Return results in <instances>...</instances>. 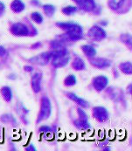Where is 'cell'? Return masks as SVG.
Segmentation results:
<instances>
[{
    "label": "cell",
    "mask_w": 132,
    "mask_h": 151,
    "mask_svg": "<svg viewBox=\"0 0 132 151\" xmlns=\"http://www.w3.org/2000/svg\"><path fill=\"white\" fill-rule=\"evenodd\" d=\"M58 27L64 30L67 33H70L74 36H79L83 38V29L82 27L74 22H58L56 24Z\"/></svg>",
    "instance_id": "obj_1"
},
{
    "label": "cell",
    "mask_w": 132,
    "mask_h": 151,
    "mask_svg": "<svg viewBox=\"0 0 132 151\" xmlns=\"http://www.w3.org/2000/svg\"><path fill=\"white\" fill-rule=\"evenodd\" d=\"M51 114H52L51 101L48 97L43 96L40 101V109L38 118H37V123H40V122L48 119L51 116Z\"/></svg>",
    "instance_id": "obj_2"
},
{
    "label": "cell",
    "mask_w": 132,
    "mask_h": 151,
    "mask_svg": "<svg viewBox=\"0 0 132 151\" xmlns=\"http://www.w3.org/2000/svg\"><path fill=\"white\" fill-rule=\"evenodd\" d=\"M77 113H78V119L74 122V126L81 130H88L90 129L91 125L88 122V117L87 114L82 110V108H77Z\"/></svg>",
    "instance_id": "obj_3"
},
{
    "label": "cell",
    "mask_w": 132,
    "mask_h": 151,
    "mask_svg": "<svg viewBox=\"0 0 132 151\" xmlns=\"http://www.w3.org/2000/svg\"><path fill=\"white\" fill-rule=\"evenodd\" d=\"M88 37L94 41H102L107 37V33L104 29L98 25H93L88 32Z\"/></svg>",
    "instance_id": "obj_4"
},
{
    "label": "cell",
    "mask_w": 132,
    "mask_h": 151,
    "mask_svg": "<svg viewBox=\"0 0 132 151\" xmlns=\"http://www.w3.org/2000/svg\"><path fill=\"white\" fill-rule=\"evenodd\" d=\"M10 31L13 35L19 36V37H25V36H28V35L31 34L28 26L26 24H23V23H15V24H13L11 26Z\"/></svg>",
    "instance_id": "obj_5"
},
{
    "label": "cell",
    "mask_w": 132,
    "mask_h": 151,
    "mask_svg": "<svg viewBox=\"0 0 132 151\" xmlns=\"http://www.w3.org/2000/svg\"><path fill=\"white\" fill-rule=\"evenodd\" d=\"M93 115L100 122H105L110 118L109 111L104 107H101V106L93 108Z\"/></svg>",
    "instance_id": "obj_6"
},
{
    "label": "cell",
    "mask_w": 132,
    "mask_h": 151,
    "mask_svg": "<svg viewBox=\"0 0 132 151\" xmlns=\"http://www.w3.org/2000/svg\"><path fill=\"white\" fill-rule=\"evenodd\" d=\"M51 59H52V53L51 52H42L35 57H32V59L28 60V61L33 64L45 65L51 60Z\"/></svg>",
    "instance_id": "obj_7"
},
{
    "label": "cell",
    "mask_w": 132,
    "mask_h": 151,
    "mask_svg": "<svg viewBox=\"0 0 132 151\" xmlns=\"http://www.w3.org/2000/svg\"><path fill=\"white\" fill-rule=\"evenodd\" d=\"M108 83H109L108 78L103 75H99L94 77L92 81V85L97 92H102V90H104Z\"/></svg>",
    "instance_id": "obj_8"
},
{
    "label": "cell",
    "mask_w": 132,
    "mask_h": 151,
    "mask_svg": "<svg viewBox=\"0 0 132 151\" xmlns=\"http://www.w3.org/2000/svg\"><path fill=\"white\" fill-rule=\"evenodd\" d=\"M89 61L91 65L98 69H105L108 68L111 65V61L106 58H96V57H92L89 58Z\"/></svg>",
    "instance_id": "obj_9"
},
{
    "label": "cell",
    "mask_w": 132,
    "mask_h": 151,
    "mask_svg": "<svg viewBox=\"0 0 132 151\" xmlns=\"http://www.w3.org/2000/svg\"><path fill=\"white\" fill-rule=\"evenodd\" d=\"M78 6L84 12H90L95 10L96 3L94 0H75Z\"/></svg>",
    "instance_id": "obj_10"
},
{
    "label": "cell",
    "mask_w": 132,
    "mask_h": 151,
    "mask_svg": "<svg viewBox=\"0 0 132 151\" xmlns=\"http://www.w3.org/2000/svg\"><path fill=\"white\" fill-rule=\"evenodd\" d=\"M41 81H42V74L40 73H36L35 74L32 75V81H31V85L33 92L35 93H38L41 90Z\"/></svg>",
    "instance_id": "obj_11"
},
{
    "label": "cell",
    "mask_w": 132,
    "mask_h": 151,
    "mask_svg": "<svg viewBox=\"0 0 132 151\" xmlns=\"http://www.w3.org/2000/svg\"><path fill=\"white\" fill-rule=\"evenodd\" d=\"M107 93L110 95V99L115 101H121L123 100L124 95L121 89L115 87H110L107 89Z\"/></svg>",
    "instance_id": "obj_12"
},
{
    "label": "cell",
    "mask_w": 132,
    "mask_h": 151,
    "mask_svg": "<svg viewBox=\"0 0 132 151\" xmlns=\"http://www.w3.org/2000/svg\"><path fill=\"white\" fill-rule=\"evenodd\" d=\"M66 95L68 96V98H69L71 101H73L76 102V103H77L79 106H81L82 108H88L89 103H88V101H87L86 100H84V99H82V98H81V97L77 96L75 93H66Z\"/></svg>",
    "instance_id": "obj_13"
},
{
    "label": "cell",
    "mask_w": 132,
    "mask_h": 151,
    "mask_svg": "<svg viewBox=\"0 0 132 151\" xmlns=\"http://www.w3.org/2000/svg\"><path fill=\"white\" fill-rule=\"evenodd\" d=\"M25 5L21 0H13L11 4V9L16 13H20L25 10Z\"/></svg>",
    "instance_id": "obj_14"
},
{
    "label": "cell",
    "mask_w": 132,
    "mask_h": 151,
    "mask_svg": "<svg viewBox=\"0 0 132 151\" xmlns=\"http://www.w3.org/2000/svg\"><path fill=\"white\" fill-rule=\"evenodd\" d=\"M1 122L5 123V124H10L12 126H16L17 125V120L15 119V117L11 114H3L0 118Z\"/></svg>",
    "instance_id": "obj_15"
},
{
    "label": "cell",
    "mask_w": 132,
    "mask_h": 151,
    "mask_svg": "<svg viewBox=\"0 0 132 151\" xmlns=\"http://www.w3.org/2000/svg\"><path fill=\"white\" fill-rule=\"evenodd\" d=\"M0 92H1V94H2V96H3V98H4V100L5 101L10 102L12 101V92L11 87L7 86H3L1 88Z\"/></svg>",
    "instance_id": "obj_16"
},
{
    "label": "cell",
    "mask_w": 132,
    "mask_h": 151,
    "mask_svg": "<svg viewBox=\"0 0 132 151\" xmlns=\"http://www.w3.org/2000/svg\"><path fill=\"white\" fill-rule=\"evenodd\" d=\"M125 1L126 0H109L108 5L111 10L117 12L119 11V9H121V7H123Z\"/></svg>",
    "instance_id": "obj_17"
},
{
    "label": "cell",
    "mask_w": 132,
    "mask_h": 151,
    "mask_svg": "<svg viewBox=\"0 0 132 151\" xmlns=\"http://www.w3.org/2000/svg\"><path fill=\"white\" fill-rule=\"evenodd\" d=\"M82 50L83 51V52L85 53V55L88 58H92L94 57L96 55V50L94 46L90 45H84L82 46Z\"/></svg>",
    "instance_id": "obj_18"
},
{
    "label": "cell",
    "mask_w": 132,
    "mask_h": 151,
    "mask_svg": "<svg viewBox=\"0 0 132 151\" xmlns=\"http://www.w3.org/2000/svg\"><path fill=\"white\" fill-rule=\"evenodd\" d=\"M72 66L74 69L77 70V71H82V70H84L86 68V65H85V62L80 58V57H76L73 63H72Z\"/></svg>",
    "instance_id": "obj_19"
},
{
    "label": "cell",
    "mask_w": 132,
    "mask_h": 151,
    "mask_svg": "<svg viewBox=\"0 0 132 151\" xmlns=\"http://www.w3.org/2000/svg\"><path fill=\"white\" fill-rule=\"evenodd\" d=\"M119 68L125 74L130 75V74L132 73V63L130 62V61H126V62L121 63L120 65H119Z\"/></svg>",
    "instance_id": "obj_20"
},
{
    "label": "cell",
    "mask_w": 132,
    "mask_h": 151,
    "mask_svg": "<svg viewBox=\"0 0 132 151\" xmlns=\"http://www.w3.org/2000/svg\"><path fill=\"white\" fill-rule=\"evenodd\" d=\"M43 8V11H44L45 14L47 16V17H53V15L54 14L56 9L53 5L52 4H44L42 6Z\"/></svg>",
    "instance_id": "obj_21"
},
{
    "label": "cell",
    "mask_w": 132,
    "mask_h": 151,
    "mask_svg": "<svg viewBox=\"0 0 132 151\" xmlns=\"http://www.w3.org/2000/svg\"><path fill=\"white\" fill-rule=\"evenodd\" d=\"M76 82H77L76 77L73 74H70L66 77V79L64 81V85L66 86H73L76 84Z\"/></svg>",
    "instance_id": "obj_22"
},
{
    "label": "cell",
    "mask_w": 132,
    "mask_h": 151,
    "mask_svg": "<svg viewBox=\"0 0 132 151\" xmlns=\"http://www.w3.org/2000/svg\"><path fill=\"white\" fill-rule=\"evenodd\" d=\"M121 40L125 44L127 45L130 48L132 47V38L131 35L129 34V33H124V34H122L121 37H120Z\"/></svg>",
    "instance_id": "obj_23"
},
{
    "label": "cell",
    "mask_w": 132,
    "mask_h": 151,
    "mask_svg": "<svg viewBox=\"0 0 132 151\" xmlns=\"http://www.w3.org/2000/svg\"><path fill=\"white\" fill-rule=\"evenodd\" d=\"M78 8L75 7V6H72V5H68V6H66L62 9V13L65 14V15H67V16H70L74 13H75L77 12Z\"/></svg>",
    "instance_id": "obj_24"
},
{
    "label": "cell",
    "mask_w": 132,
    "mask_h": 151,
    "mask_svg": "<svg viewBox=\"0 0 132 151\" xmlns=\"http://www.w3.org/2000/svg\"><path fill=\"white\" fill-rule=\"evenodd\" d=\"M31 17H32V20L35 22V23H37V24H41L43 22V17H42V15L40 12H32V15H31Z\"/></svg>",
    "instance_id": "obj_25"
},
{
    "label": "cell",
    "mask_w": 132,
    "mask_h": 151,
    "mask_svg": "<svg viewBox=\"0 0 132 151\" xmlns=\"http://www.w3.org/2000/svg\"><path fill=\"white\" fill-rule=\"evenodd\" d=\"M52 131V129L48 126H41V128L40 129V133H51Z\"/></svg>",
    "instance_id": "obj_26"
},
{
    "label": "cell",
    "mask_w": 132,
    "mask_h": 151,
    "mask_svg": "<svg viewBox=\"0 0 132 151\" xmlns=\"http://www.w3.org/2000/svg\"><path fill=\"white\" fill-rule=\"evenodd\" d=\"M6 54H7L6 49H5L4 46L0 45V57H4V56H5Z\"/></svg>",
    "instance_id": "obj_27"
},
{
    "label": "cell",
    "mask_w": 132,
    "mask_h": 151,
    "mask_svg": "<svg viewBox=\"0 0 132 151\" xmlns=\"http://www.w3.org/2000/svg\"><path fill=\"white\" fill-rule=\"evenodd\" d=\"M4 11H5V5L4 4V3L0 1V17L4 13Z\"/></svg>",
    "instance_id": "obj_28"
},
{
    "label": "cell",
    "mask_w": 132,
    "mask_h": 151,
    "mask_svg": "<svg viewBox=\"0 0 132 151\" xmlns=\"http://www.w3.org/2000/svg\"><path fill=\"white\" fill-rule=\"evenodd\" d=\"M25 150L26 151H36V149H35V147H34L32 144H31V145H29L28 147H26V148H25Z\"/></svg>",
    "instance_id": "obj_29"
},
{
    "label": "cell",
    "mask_w": 132,
    "mask_h": 151,
    "mask_svg": "<svg viewBox=\"0 0 132 151\" xmlns=\"http://www.w3.org/2000/svg\"><path fill=\"white\" fill-rule=\"evenodd\" d=\"M24 70H25V72L30 73V72L33 71V67H32V66H30V65H25V66L24 67Z\"/></svg>",
    "instance_id": "obj_30"
},
{
    "label": "cell",
    "mask_w": 132,
    "mask_h": 151,
    "mask_svg": "<svg viewBox=\"0 0 132 151\" xmlns=\"http://www.w3.org/2000/svg\"><path fill=\"white\" fill-rule=\"evenodd\" d=\"M31 4L32 5H40V1L39 0H32Z\"/></svg>",
    "instance_id": "obj_31"
},
{
    "label": "cell",
    "mask_w": 132,
    "mask_h": 151,
    "mask_svg": "<svg viewBox=\"0 0 132 151\" xmlns=\"http://www.w3.org/2000/svg\"><path fill=\"white\" fill-rule=\"evenodd\" d=\"M41 42H37L36 44H34V45H32V48H37V47H39V46H41Z\"/></svg>",
    "instance_id": "obj_32"
},
{
    "label": "cell",
    "mask_w": 132,
    "mask_h": 151,
    "mask_svg": "<svg viewBox=\"0 0 132 151\" xmlns=\"http://www.w3.org/2000/svg\"><path fill=\"white\" fill-rule=\"evenodd\" d=\"M127 92L131 94L132 93V84H130L129 86H128V88H127Z\"/></svg>",
    "instance_id": "obj_33"
},
{
    "label": "cell",
    "mask_w": 132,
    "mask_h": 151,
    "mask_svg": "<svg viewBox=\"0 0 132 151\" xmlns=\"http://www.w3.org/2000/svg\"><path fill=\"white\" fill-rule=\"evenodd\" d=\"M102 150H107V151L111 150V149H110V147H103V148H102Z\"/></svg>",
    "instance_id": "obj_34"
},
{
    "label": "cell",
    "mask_w": 132,
    "mask_h": 151,
    "mask_svg": "<svg viewBox=\"0 0 132 151\" xmlns=\"http://www.w3.org/2000/svg\"><path fill=\"white\" fill-rule=\"evenodd\" d=\"M73 1H74V2H75V0H73Z\"/></svg>",
    "instance_id": "obj_35"
},
{
    "label": "cell",
    "mask_w": 132,
    "mask_h": 151,
    "mask_svg": "<svg viewBox=\"0 0 132 151\" xmlns=\"http://www.w3.org/2000/svg\"><path fill=\"white\" fill-rule=\"evenodd\" d=\"M0 66H1V65H0Z\"/></svg>",
    "instance_id": "obj_36"
}]
</instances>
